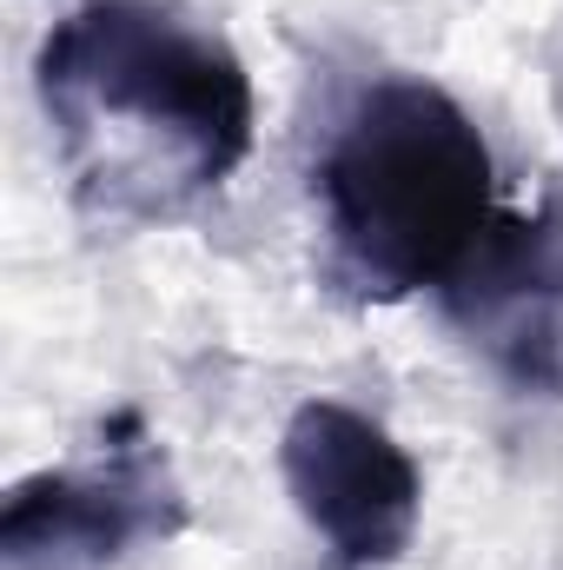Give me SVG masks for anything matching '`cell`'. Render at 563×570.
<instances>
[{"mask_svg":"<svg viewBox=\"0 0 563 570\" xmlns=\"http://www.w3.org/2000/svg\"><path fill=\"white\" fill-rule=\"evenodd\" d=\"M325 266L352 298H412L457 279L491 213V146L431 80H378L318 159Z\"/></svg>","mask_w":563,"mask_h":570,"instance_id":"cell-2","label":"cell"},{"mask_svg":"<svg viewBox=\"0 0 563 570\" xmlns=\"http://www.w3.org/2000/svg\"><path fill=\"white\" fill-rule=\"evenodd\" d=\"M186 531V498L172 484L166 451L140 412H113L100 451L80 471H40L7 491L0 511V564L7 570H100L134 544H166Z\"/></svg>","mask_w":563,"mask_h":570,"instance_id":"cell-3","label":"cell"},{"mask_svg":"<svg viewBox=\"0 0 563 570\" xmlns=\"http://www.w3.org/2000/svg\"><path fill=\"white\" fill-rule=\"evenodd\" d=\"M451 325L531 399H563V186L531 219L497 213L444 285Z\"/></svg>","mask_w":563,"mask_h":570,"instance_id":"cell-5","label":"cell"},{"mask_svg":"<svg viewBox=\"0 0 563 570\" xmlns=\"http://www.w3.org/2000/svg\"><path fill=\"white\" fill-rule=\"evenodd\" d=\"M279 464L298 518L325 538L338 570H378L412 551L424 478L378 419L305 399L279 438Z\"/></svg>","mask_w":563,"mask_h":570,"instance_id":"cell-4","label":"cell"},{"mask_svg":"<svg viewBox=\"0 0 563 570\" xmlns=\"http://www.w3.org/2000/svg\"><path fill=\"white\" fill-rule=\"evenodd\" d=\"M60 166L100 219H172L239 173L259 100L246 60L152 0L73 7L33 60Z\"/></svg>","mask_w":563,"mask_h":570,"instance_id":"cell-1","label":"cell"}]
</instances>
